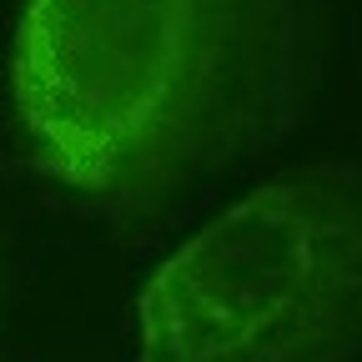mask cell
Returning a JSON list of instances; mask_svg holds the SVG:
<instances>
[{"instance_id":"cell-1","label":"cell","mask_w":362,"mask_h":362,"mask_svg":"<svg viewBox=\"0 0 362 362\" xmlns=\"http://www.w3.org/2000/svg\"><path fill=\"white\" fill-rule=\"evenodd\" d=\"M327 0H25L11 111L30 166L121 216L161 211L302 126Z\"/></svg>"},{"instance_id":"cell-2","label":"cell","mask_w":362,"mask_h":362,"mask_svg":"<svg viewBox=\"0 0 362 362\" xmlns=\"http://www.w3.org/2000/svg\"><path fill=\"white\" fill-rule=\"evenodd\" d=\"M357 342L362 181L347 161L252 187L136 297V362H352Z\"/></svg>"},{"instance_id":"cell-3","label":"cell","mask_w":362,"mask_h":362,"mask_svg":"<svg viewBox=\"0 0 362 362\" xmlns=\"http://www.w3.org/2000/svg\"><path fill=\"white\" fill-rule=\"evenodd\" d=\"M11 307H16V272H11L6 221H0V352H6V337H11Z\"/></svg>"}]
</instances>
